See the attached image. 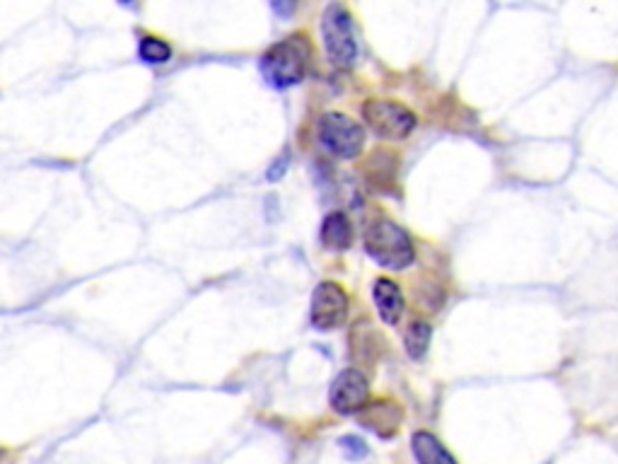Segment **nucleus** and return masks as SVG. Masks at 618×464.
Returning <instances> with one entry per match:
<instances>
[{"instance_id":"1","label":"nucleus","mask_w":618,"mask_h":464,"mask_svg":"<svg viewBox=\"0 0 618 464\" xmlns=\"http://www.w3.org/2000/svg\"><path fill=\"white\" fill-rule=\"evenodd\" d=\"M309 63V42L305 34H293L283 42L268 46L261 56V73L266 83L276 90H285L305 80Z\"/></svg>"},{"instance_id":"2","label":"nucleus","mask_w":618,"mask_h":464,"mask_svg":"<svg viewBox=\"0 0 618 464\" xmlns=\"http://www.w3.org/2000/svg\"><path fill=\"white\" fill-rule=\"evenodd\" d=\"M365 252L367 257L384 269L401 271L408 269L416 259V249H413L408 232L396 225L394 220H377L365 232Z\"/></svg>"},{"instance_id":"3","label":"nucleus","mask_w":618,"mask_h":464,"mask_svg":"<svg viewBox=\"0 0 618 464\" xmlns=\"http://www.w3.org/2000/svg\"><path fill=\"white\" fill-rule=\"evenodd\" d=\"M322 39L329 61L338 68H351L358 58L353 17L343 5H329L322 17Z\"/></svg>"},{"instance_id":"4","label":"nucleus","mask_w":618,"mask_h":464,"mask_svg":"<svg viewBox=\"0 0 618 464\" xmlns=\"http://www.w3.org/2000/svg\"><path fill=\"white\" fill-rule=\"evenodd\" d=\"M363 119L375 136L384 141H404L416 129V114L401 102L367 100L363 104Z\"/></svg>"},{"instance_id":"5","label":"nucleus","mask_w":618,"mask_h":464,"mask_svg":"<svg viewBox=\"0 0 618 464\" xmlns=\"http://www.w3.org/2000/svg\"><path fill=\"white\" fill-rule=\"evenodd\" d=\"M319 141L341 160L358 158L365 145V131L351 116L329 112L319 119Z\"/></svg>"},{"instance_id":"6","label":"nucleus","mask_w":618,"mask_h":464,"mask_svg":"<svg viewBox=\"0 0 618 464\" xmlns=\"http://www.w3.org/2000/svg\"><path fill=\"white\" fill-rule=\"evenodd\" d=\"M309 317H312L314 329H319V332H331V329L341 327L348 317L346 290L334 281L319 283V286L314 288Z\"/></svg>"},{"instance_id":"7","label":"nucleus","mask_w":618,"mask_h":464,"mask_svg":"<svg viewBox=\"0 0 618 464\" xmlns=\"http://www.w3.org/2000/svg\"><path fill=\"white\" fill-rule=\"evenodd\" d=\"M329 402L334 406V411L343 416L360 414L370 404V382H367V377L360 370H343L331 382Z\"/></svg>"},{"instance_id":"8","label":"nucleus","mask_w":618,"mask_h":464,"mask_svg":"<svg viewBox=\"0 0 618 464\" xmlns=\"http://www.w3.org/2000/svg\"><path fill=\"white\" fill-rule=\"evenodd\" d=\"M372 300H375L377 312H380L382 322L394 327L401 322L406 310V300L401 288L396 286L392 278H377L375 286H372Z\"/></svg>"},{"instance_id":"9","label":"nucleus","mask_w":618,"mask_h":464,"mask_svg":"<svg viewBox=\"0 0 618 464\" xmlns=\"http://www.w3.org/2000/svg\"><path fill=\"white\" fill-rule=\"evenodd\" d=\"M360 419H363L365 428H370V431L380 435V438H392V435L399 431L401 409L399 404L380 399V402L367 404L365 409L360 411Z\"/></svg>"},{"instance_id":"10","label":"nucleus","mask_w":618,"mask_h":464,"mask_svg":"<svg viewBox=\"0 0 618 464\" xmlns=\"http://www.w3.org/2000/svg\"><path fill=\"white\" fill-rule=\"evenodd\" d=\"M319 237H322V245L326 249H331V252H343V249L351 247V242H353L351 220H348L346 213H341V211L329 213V216L324 218Z\"/></svg>"},{"instance_id":"11","label":"nucleus","mask_w":618,"mask_h":464,"mask_svg":"<svg viewBox=\"0 0 618 464\" xmlns=\"http://www.w3.org/2000/svg\"><path fill=\"white\" fill-rule=\"evenodd\" d=\"M411 448H413V455H416L418 464H457V460L452 457V452L428 431L413 433Z\"/></svg>"},{"instance_id":"12","label":"nucleus","mask_w":618,"mask_h":464,"mask_svg":"<svg viewBox=\"0 0 618 464\" xmlns=\"http://www.w3.org/2000/svg\"><path fill=\"white\" fill-rule=\"evenodd\" d=\"M430 339H433V327H430L428 322H423V319H416V322L408 324L406 334H404V346L406 353L411 358H423L425 351H428Z\"/></svg>"},{"instance_id":"13","label":"nucleus","mask_w":618,"mask_h":464,"mask_svg":"<svg viewBox=\"0 0 618 464\" xmlns=\"http://www.w3.org/2000/svg\"><path fill=\"white\" fill-rule=\"evenodd\" d=\"M138 56H141L143 63L160 66V63H167L172 58V46L160 37H143L141 44H138Z\"/></svg>"},{"instance_id":"14","label":"nucleus","mask_w":618,"mask_h":464,"mask_svg":"<svg viewBox=\"0 0 618 464\" xmlns=\"http://www.w3.org/2000/svg\"><path fill=\"white\" fill-rule=\"evenodd\" d=\"M338 448H341L343 455H346V460L351 462L363 460L367 455V443L363 438H358V435H343V438L338 440Z\"/></svg>"}]
</instances>
